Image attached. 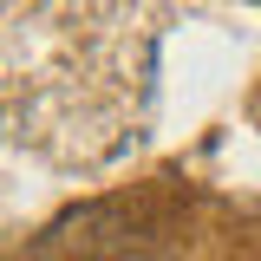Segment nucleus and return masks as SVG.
I'll use <instances>...</instances> for the list:
<instances>
[{"label": "nucleus", "mask_w": 261, "mask_h": 261, "mask_svg": "<svg viewBox=\"0 0 261 261\" xmlns=\"http://www.w3.org/2000/svg\"><path fill=\"white\" fill-rule=\"evenodd\" d=\"M170 0H0V144L98 170L144 130Z\"/></svg>", "instance_id": "nucleus-1"}]
</instances>
